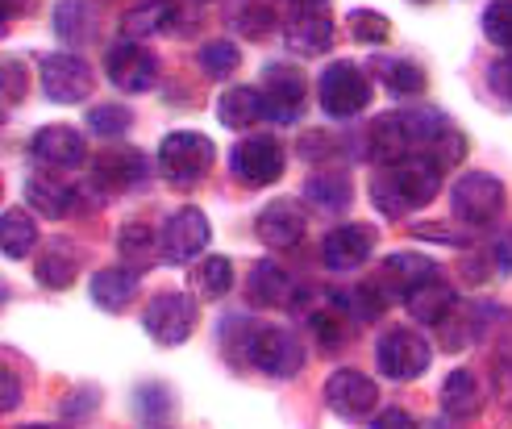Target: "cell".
I'll return each mask as SVG.
<instances>
[{"label":"cell","instance_id":"obj_33","mask_svg":"<svg viewBox=\"0 0 512 429\" xmlns=\"http://www.w3.org/2000/svg\"><path fill=\"white\" fill-rule=\"evenodd\" d=\"M192 284H196V292H200V296L217 300V296H225L229 288H234V263L221 259V255L200 259V263H196V271H192Z\"/></svg>","mask_w":512,"mask_h":429},{"label":"cell","instance_id":"obj_24","mask_svg":"<svg viewBox=\"0 0 512 429\" xmlns=\"http://www.w3.org/2000/svg\"><path fill=\"white\" fill-rule=\"evenodd\" d=\"M134 292H138V280L125 267H105L92 275V305L105 313H121L134 300Z\"/></svg>","mask_w":512,"mask_h":429},{"label":"cell","instance_id":"obj_4","mask_svg":"<svg viewBox=\"0 0 512 429\" xmlns=\"http://www.w3.org/2000/svg\"><path fill=\"white\" fill-rule=\"evenodd\" d=\"M250 363L275 375V380H292V375L304 367V346L292 330L284 325H259V330H250Z\"/></svg>","mask_w":512,"mask_h":429},{"label":"cell","instance_id":"obj_46","mask_svg":"<svg viewBox=\"0 0 512 429\" xmlns=\"http://www.w3.org/2000/svg\"><path fill=\"white\" fill-rule=\"evenodd\" d=\"M288 5H292L296 13H321V9L329 5V0H288Z\"/></svg>","mask_w":512,"mask_h":429},{"label":"cell","instance_id":"obj_35","mask_svg":"<svg viewBox=\"0 0 512 429\" xmlns=\"http://www.w3.org/2000/svg\"><path fill=\"white\" fill-rule=\"evenodd\" d=\"M200 67L209 71L213 80H225V75H234V71L242 67V50H238L234 42H225V38L204 42V46H200Z\"/></svg>","mask_w":512,"mask_h":429},{"label":"cell","instance_id":"obj_2","mask_svg":"<svg viewBox=\"0 0 512 429\" xmlns=\"http://www.w3.org/2000/svg\"><path fill=\"white\" fill-rule=\"evenodd\" d=\"M213 159H217L213 142L204 138V134H196V130H175L159 146V171L167 175L175 188L200 184L204 175L213 171Z\"/></svg>","mask_w":512,"mask_h":429},{"label":"cell","instance_id":"obj_10","mask_svg":"<svg viewBox=\"0 0 512 429\" xmlns=\"http://www.w3.org/2000/svg\"><path fill=\"white\" fill-rule=\"evenodd\" d=\"M105 71H109V80H113L121 92H130V96L150 92V88H155V80H159V63H155V55H150L146 46L130 42V38H121V42L109 46Z\"/></svg>","mask_w":512,"mask_h":429},{"label":"cell","instance_id":"obj_25","mask_svg":"<svg viewBox=\"0 0 512 429\" xmlns=\"http://www.w3.org/2000/svg\"><path fill=\"white\" fill-rule=\"evenodd\" d=\"M250 296L259 300V305L284 309V305H292V300H296V284H292V275L279 263H254V271H250Z\"/></svg>","mask_w":512,"mask_h":429},{"label":"cell","instance_id":"obj_27","mask_svg":"<svg viewBox=\"0 0 512 429\" xmlns=\"http://www.w3.org/2000/svg\"><path fill=\"white\" fill-rule=\"evenodd\" d=\"M217 117H221V125H229V130H250V125H259L267 117V109H263V96L254 88H229L217 100Z\"/></svg>","mask_w":512,"mask_h":429},{"label":"cell","instance_id":"obj_6","mask_svg":"<svg viewBox=\"0 0 512 429\" xmlns=\"http://www.w3.org/2000/svg\"><path fill=\"white\" fill-rule=\"evenodd\" d=\"M450 209L467 225H492L504 209V184L488 171H467L450 192Z\"/></svg>","mask_w":512,"mask_h":429},{"label":"cell","instance_id":"obj_40","mask_svg":"<svg viewBox=\"0 0 512 429\" xmlns=\"http://www.w3.org/2000/svg\"><path fill=\"white\" fill-rule=\"evenodd\" d=\"M338 317H342L338 309H334V313H325V309L313 313V330H317V338L325 342V350H338V342H342V325H338Z\"/></svg>","mask_w":512,"mask_h":429},{"label":"cell","instance_id":"obj_7","mask_svg":"<svg viewBox=\"0 0 512 429\" xmlns=\"http://www.w3.org/2000/svg\"><path fill=\"white\" fill-rule=\"evenodd\" d=\"M213 230H209V217L200 209H175L163 225L159 234V255L167 263H192L204 255V246H209Z\"/></svg>","mask_w":512,"mask_h":429},{"label":"cell","instance_id":"obj_9","mask_svg":"<svg viewBox=\"0 0 512 429\" xmlns=\"http://www.w3.org/2000/svg\"><path fill=\"white\" fill-rule=\"evenodd\" d=\"M429 342L413 330H388L375 346V363L388 380H417V375L429 367Z\"/></svg>","mask_w":512,"mask_h":429},{"label":"cell","instance_id":"obj_39","mask_svg":"<svg viewBox=\"0 0 512 429\" xmlns=\"http://www.w3.org/2000/svg\"><path fill=\"white\" fill-rule=\"evenodd\" d=\"M130 125H134V117H130V109H121V105H96L88 113V130L100 134V138H117V134L130 130Z\"/></svg>","mask_w":512,"mask_h":429},{"label":"cell","instance_id":"obj_17","mask_svg":"<svg viewBox=\"0 0 512 429\" xmlns=\"http://www.w3.org/2000/svg\"><path fill=\"white\" fill-rule=\"evenodd\" d=\"M429 280H442V267L433 263V259H425V255H413V250H404V255L383 259L375 284H379L383 292H396V296L404 300L408 292H417V288L429 284Z\"/></svg>","mask_w":512,"mask_h":429},{"label":"cell","instance_id":"obj_45","mask_svg":"<svg viewBox=\"0 0 512 429\" xmlns=\"http://www.w3.org/2000/svg\"><path fill=\"white\" fill-rule=\"evenodd\" d=\"M492 84L500 88V96H508V105H512V55L492 67Z\"/></svg>","mask_w":512,"mask_h":429},{"label":"cell","instance_id":"obj_13","mask_svg":"<svg viewBox=\"0 0 512 429\" xmlns=\"http://www.w3.org/2000/svg\"><path fill=\"white\" fill-rule=\"evenodd\" d=\"M325 405L334 409L338 417H346V421H358V417H367V413L379 405V388H375V380H367L363 371L342 367V371L329 375V384H325Z\"/></svg>","mask_w":512,"mask_h":429},{"label":"cell","instance_id":"obj_28","mask_svg":"<svg viewBox=\"0 0 512 429\" xmlns=\"http://www.w3.org/2000/svg\"><path fill=\"white\" fill-rule=\"evenodd\" d=\"M442 409L458 417H475L483 409V384L475 380V371H450L442 384Z\"/></svg>","mask_w":512,"mask_h":429},{"label":"cell","instance_id":"obj_44","mask_svg":"<svg viewBox=\"0 0 512 429\" xmlns=\"http://www.w3.org/2000/svg\"><path fill=\"white\" fill-rule=\"evenodd\" d=\"M371 429H421L413 417H408L404 409H388V413H379L375 417V425Z\"/></svg>","mask_w":512,"mask_h":429},{"label":"cell","instance_id":"obj_41","mask_svg":"<svg viewBox=\"0 0 512 429\" xmlns=\"http://www.w3.org/2000/svg\"><path fill=\"white\" fill-rule=\"evenodd\" d=\"M138 405H142V417H146V421H159V417H167V409H171V392H167V388H142Z\"/></svg>","mask_w":512,"mask_h":429},{"label":"cell","instance_id":"obj_42","mask_svg":"<svg viewBox=\"0 0 512 429\" xmlns=\"http://www.w3.org/2000/svg\"><path fill=\"white\" fill-rule=\"evenodd\" d=\"M17 405H21V380L9 367H0V413H13Z\"/></svg>","mask_w":512,"mask_h":429},{"label":"cell","instance_id":"obj_19","mask_svg":"<svg viewBox=\"0 0 512 429\" xmlns=\"http://www.w3.org/2000/svg\"><path fill=\"white\" fill-rule=\"evenodd\" d=\"M304 225H309V217H304V209L296 200H271V205L259 213V221H254V230H259V238L267 246L292 250L304 238Z\"/></svg>","mask_w":512,"mask_h":429},{"label":"cell","instance_id":"obj_20","mask_svg":"<svg viewBox=\"0 0 512 429\" xmlns=\"http://www.w3.org/2000/svg\"><path fill=\"white\" fill-rule=\"evenodd\" d=\"M413 155V146H408V134H404V121L400 113H383L371 121L367 130V159H375L379 167H392L400 159Z\"/></svg>","mask_w":512,"mask_h":429},{"label":"cell","instance_id":"obj_49","mask_svg":"<svg viewBox=\"0 0 512 429\" xmlns=\"http://www.w3.org/2000/svg\"><path fill=\"white\" fill-rule=\"evenodd\" d=\"M9 305V284H5V275H0V309Z\"/></svg>","mask_w":512,"mask_h":429},{"label":"cell","instance_id":"obj_18","mask_svg":"<svg viewBox=\"0 0 512 429\" xmlns=\"http://www.w3.org/2000/svg\"><path fill=\"white\" fill-rule=\"evenodd\" d=\"M25 200L30 209L42 213V217H71L75 205H80V192L71 188V180H59V171H34L25 180Z\"/></svg>","mask_w":512,"mask_h":429},{"label":"cell","instance_id":"obj_23","mask_svg":"<svg viewBox=\"0 0 512 429\" xmlns=\"http://www.w3.org/2000/svg\"><path fill=\"white\" fill-rule=\"evenodd\" d=\"M175 21H179L175 0H142L138 9L125 13L121 30H125V38H130V42H138V38H150L159 30H175Z\"/></svg>","mask_w":512,"mask_h":429},{"label":"cell","instance_id":"obj_26","mask_svg":"<svg viewBox=\"0 0 512 429\" xmlns=\"http://www.w3.org/2000/svg\"><path fill=\"white\" fill-rule=\"evenodd\" d=\"M404 305H408V313H413L417 321L442 325V321L454 313V288H450L446 280H429V284H421L417 292H408Z\"/></svg>","mask_w":512,"mask_h":429},{"label":"cell","instance_id":"obj_43","mask_svg":"<svg viewBox=\"0 0 512 429\" xmlns=\"http://www.w3.org/2000/svg\"><path fill=\"white\" fill-rule=\"evenodd\" d=\"M0 88L9 92V100H21L25 96V71L17 63H0Z\"/></svg>","mask_w":512,"mask_h":429},{"label":"cell","instance_id":"obj_3","mask_svg":"<svg viewBox=\"0 0 512 429\" xmlns=\"http://www.w3.org/2000/svg\"><path fill=\"white\" fill-rule=\"evenodd\" d=\"M371 105V80H367V71L350 63V59H338V63H329L325 75H321V109L329 117H338V121H350L358 117Z\"/></svg>","mask_w":512,"mask_h":429},{"label":"cell","instance_id":"obj_51","mask_svg":"<svg viewBox=\"0 0 512 429\" xmlns=\"http://www.w3.org/2000/svg\"><path fill=\"white\" fill-rule=\"evenodd\" d=\"M413 5H425V0H413Z\"/></svg>","mask_w":512,"mask_h":429},{"label":"cell","instance_id":"obj_8","mask_svg":"<svg viewBox=\"0 0 512 429\" xmlns=\"http://www.w3.org/2000/svg\"><path fill=\"white\" fill-rule=\"evenodd\" d=\"M92 67L80 55H46L42 59V92L55 100V105H80V100L92 96Z\"/></svg>","mask_w":512,"mask_h":429},{"label":"cell","instance_id":"obj_14","mask_svg":"<svg viewBox=\"0 0 512 429\" xmlns=\"http://www.w3.org/2000/svg\"><path fill=\"white\" fill-rule=\"evenodd\" d=\"M142 180H146V159L134 146L100 150L92 159V184L100 192H134V188H142Z\"/></svg>","mask_w":512,"mask_h":429},{"label":"cell","instance_id":"obj_15","mask_svg":"<svg viewBox=\"0 0 512 429\" xmlns=\"http://www.w3.org/2000/svg\"><path fill=\"white\" fill-rule=\"evenodd\" d=\"M30 155L50 171H71L88 159V146H84V134L71 130V125H42L30 138Z\"/></svg>","mask_w":512,"mask_h":429},{"label":"cell","instance_id":"obj_12","mask_svg":"<svg viewBox=\"0 0 512 429\" xmlns=\"http://www.w3.org/2000/svg\"><path fill=\"white\" fill-rule=\"evenodd\" d=\"M304 92H309V88H304V75H300L296 67H288V63H271V67L263 71V88H259V96H263L267 117L292 125V121L300 117V109H304Z\"/></svg>","mask_w":512,"mask_h":429},{"label":"cell","instance_id":"obj_32","mask_svg":"<svg viewBox=\"0 0 512 429\" xmlns=\"http://www.w3.org/2000/svg\"><path fill=\"white\" fill-rule=\"evenodd\" d=\"M55 34L67 42V46H84L88 34H92V9L84 0H59L55 9Z\"/></svg>","mask_w":512,"mask_h":429},{"label":"cell","instance_id":"obj_52","mask_svg":"<svg viewBox=\"0 0 512 429\" xmlns=\"http://www.w3.org/2000/svg\"><path fill=\"white\" fill-rule=\"evenodd\" d=\"M0 192H5V184H0Z\"/></svg>","mask_w":512,"mask_h":429},{"label":"cell","instance_id":"obj_31","mask_svg":"<svg viewBox=\"0 0 512 429\" xmlns=\"http://www.w3.org/2000/svg\"><path fill=\"white\" fill-rule=\"evenodd\" d=\"M304 200L321 213H346L350 209V180H342V175H313V180L304 184Z\"/></svg>","mask_w":512,"mask_h":429},{"label":"cell","instance_id":"obj_36","mask_svg":"<svg viewBox=\"0 0 512 429\" xmlns=\"http://www.w3.org/2000/svg\"><path fill=\"white\" fill-rule=\"evenodd\" d=\"M383 75H388V84L396 96H417L425 92V67L413 63V59H392V63H383Z\"/></svg>","mask_w":512,"mask_h":429},{"label":"cell","instance_id":"obj_47","mask_svg":"<svg viewBox=\"0 0 512 429\" xmlns=\"http://www.w3.org/2000/svg\"><path fill=\"white\" fill-rule=\"evenodd\" d=\"M9 17H13V5H9V0H0V34L9 30Z\"/></svg>","mask_w":512,"mask_h":429},{"label":"cell","instance_id":"obj_34","mask_svg":"<svg viewBox=\"0 0 512 429\" xmlns=\"http://www.w3.org/2000/svg\"><path fill=\"white\" fill-rule=\"evenodd\" d=\"M229 21H234V30L246 34V38H263L271 30V5L267 0H229Z\"/></svg>","mask_w":512,"mask_h":429},{"label":"cell","instance_id":"obj_48","mask_svg":"<svg viewBox=\"0 0 512 429\" xmlns=\"http://www.w3.org/2000/svg\"><path fill=\"white\" fill-rule=\"evenodd\" d=\"M425 429H458V421H454V417H450V421H429Z\"/></svg>","mask_w":512,"mask_h":429},{"label":"cell","instance_id":"obj_38","mask_svg":"<svg viewBox=\"0 0 512 429\" xmlns=\"http://www.w3.org/2000/svg\"><path fill=\"white\" fill-rule=\"evenodd\" d=\"M483 34L492 38V46L512 55V0H492V5L483 9Z\"/></svg>","mask_w":512,"mask_h":429},{"label":"cell","instance_id":"obj_22","mask_svg":"<svg viewBox=\"0 0 512 429\" xmlns=\"http://www.w3.org/2000/svg\"><path fill=\"white\" fill-rule=\"evenodd\" d=\"M84 267V255H80V246L75 242H50L42 250V259H38V284L42 288H67L75 275H80Z\"/></svg>","mask_w":512,"mask_h":429},{"label":"cell","instance_id":"obj_5","mask_svg":"<svg viewBox=\"0 0 512 429\" xmlns=\"http://www.w3.org/2000/svg\"><path fill=\"white\" fill-rule=\"evenodd\" d=\"M146 334L159 346H179L196 330V300L188 292H159L142 313Z\"/></svg>","mask_w":512,"mask_h":429},{"label":"cell","instance_id":"obj_16","mask_svg":"<svg viewBox=\"0 0 512 429\" xmlns=\"http://www.w3.org/2000/svg\"><path fill=\"white\" fill-rule=\"evenodd\" d=\"M371 250H375V230L371 225H338L334 234H325L321 242V259L325 267H334V271H354V267H363L371 259Z\"/></svg>","mask_w":512,"mask_h":429},{"label":"cell","instance_id":"obj_50","mask_svg":"<svg viewBox=\"0 0 512 429\" xmlns=\"http://www.w3.org/2000/svg\"><path fill=\"white\" fill-rule=\"evenodd\" d=\"M30 429H59V425H30Z\"/></svg>","mask_w":512,"mask_h":429},{"label":"cell","instance_id":"obj_37","mask_svg":"<svg viewBox=\"0 0 512 429\" xmlns=\"http://www.w3.org/2000/svg\"><path fill=\"white\" fill-rule=\"evenodd\" d=\"M350 34L358 38V46H383L392 38V21L375 13V9H354L350 17Z\"/></svg>","mask_w":512,"mask_h":429},{"label":"cell","instance_id":"obj_21","mask_svg":"<svg viewBox=\"0 0 512 429\" xmlns=\"http://www.w3.org/2000/svg\"><path fill=\"white\" fill-rule=\"evenodd\" d=\"M284 42H288V50H296V55H304V59L325 55V50L334 46V21H329L325 13H292Z\"/></svg>","mask_w":512,"mask_h":429},{"label":"cell","instance_id":"obj_1","mask_svg":"<svg viewBox=\"0 0 512 429\" xmlns=\"http://www.w3.org/2000/svg\"><path fill=\"white\" fill-rule=\"evenodd\" d=\"M438 192H442V167L421 159V155H408L392 167H379V175L371 180L375 209L388 213V217H404L413 209H425Z\"/></svg>","mask_w":512,"mask_h":429},{"label":"cell","instance_id":"obj_11","mask_svg":"<svg viewBox=\"0 0 512 429\" xmlns=\"http://www.w3.org/2000/svg\"><path fill=\"white\" fill-rule=\"evenodd\" d=\"M234 175L242 184H254V188H267L275 184L279 175H284V146H279L275 138L259 134V138H242L234 146Z\"/></svg>","mask_w":512,"mask_h":429},{"label":"cell","instance_id":"obj_30","mask_svg":"<svg viewBox=\"0 0 512 429\" xmlns=\"http://www.w3.org/2000/svg\"><path fill=\"white\" fill-rule=\"evenodd\" d=\"M117 250L125 259V271H146L159 255V238L146 230V225H125L117 234Z\"/></svg>","mask_w":512,"mask_h":429},{"label":"cell","instance_id":"obj_29","mask_svg":"<svg viewBox=\"0 0 512 429\" xmlns=\"http://www.w3.org/2000/svg\"><path fill=\"white\" fill-rule=\"evenodd\" d=\"M38 246V225L25 209H13L0 217V255L5 259H25Z\"/></svg>","mask_w":512,"mask_h":429}]
</instances>
